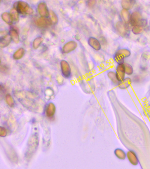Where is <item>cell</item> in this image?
<instances>
[{"label":"cell","instance_id":"6da1fadb","mask_svg":"<svg viewBox=\"0 0 150 169\" xmlns=\"http://www.w3.org/2000/svg\"><path fill=\"white\" fill-rule=\"evenodd\" d=\"M16 5L14 6L15 8L18 11L19 13L22 15H32L34 13V10L29 6L27 3L25 1H17L15 3Z\"/></svg>","mask_w":150,"mask_h":169},{"label":"cell","instance_id":"7a4b0ae2","mask_svg":"<svg viewBox=\"0 0 150 169\" xmlns=\"http://www.w3.org/2000/svg\"><path fill=\"white\" fill-rule=\"evenodd\" d=\"M60 67L63 76L65 78H69L71 74V70L69 63L65 60H61Z\"/></svg>","mask_w":150,"mask_h":169},{"label":"cell","instance_id":"3957f363","mask_svg":"<svg viewBox=\"0 0 150 169\" xmlns=\"http://www.w3.org/2000/svg\"><path fill=\"white\" fill-rule=\"evenodd\" d=\"M38 10L41 17L48 18L49 16V11L47 6L45 2H40L38 6Z\"/></svg>","mask_w":150,"mask_h":169},{"label":"cell","instance_id":"277c9868","mask_svg":"<svg viewBox=\"0 0 150 169\" xmlns=\"http://www.w3.org/2000/svg\"><path fill=\"white\" fill-rule=\"evenodd\" d=\"M142 19H143L141 14L138 11H135L131 15L130 23L132 27H133L139 25Z\"/></svg>","mask_w":150,"mask_h":169},{"label":"cell","instance_id":"5b68a950","mask_svg":"<svg viewBox=\"0 0 150 169\" xmlns=\"http://www.w3.org/2000/svg\"><path fill=\"white\" fill-rule=\"evenodd\" d=\"M78 46V44L74 41H71L66 43L62 48L64 53L67 54L74 51Z\"/></svg>","mask_w":150,"mask_h":169},{"label":"cell","instance_id":"8992f818","mask_svg":"<svg viewBox=\"0 0 150 169\" xmlns=\"http://www.w3.org/2000/svg\"><path fill=\"white\" fill-rule=\"evenodd\" d=\"M52 22L48 18L40 17L35 20V24L40 28H46L52 25Z\"/></svg>","mask_w":150,"mask_h":169},{"label":"cell","instance_id":"52a82bcc","mask_svg":"<svg viewBox=\"0 0 150 169\" xmlns=\"http://www.w3.org/2000/svg\"><path fill=\"white\" fill-rule=\"evenodd\" d=\"M117 31L121 36L126 37L128 35L130 30H128L126 25L124 24L122 22H118L116 24Z\"/></svg>","mask_w":150,"mask_h":169},{"label":"cell","instance_id":"ba28073f","mask_svg":"<svg viewBox=\"0 0 150 169\" xmlns=\"http://www.w3.org/2000/svg\"><path fill=\"white\" fill-rule=\"evenodd\" d=\"M116 75L119 82L122 81L125 77V70L124 65H118L116 67Z\"/></svg>","mask_w":150,"mask_h":169},{"label":"cell","instance_id":"9c48e42d","mask_svg":"<svg viewBox=\"0 0 150 169\" xmlns=\"http://www.w3.org/2000/svg\"><path fill=\"white\" fill-rule=\"evenodd\" d=\"M126 157L131 164L133 165H137L138 164L139 159L137 154L133 151H129L126 154Z\"/></svg>","mask_w":150,"mask_h":169},{"label":"cell","instance_id":"30bf717a","mask_svg":"<svg viewBox=\"0 0 150 169\" xmlns=\"http://www.w3.org/2000/svg\"><path fill=\"white\" fill-rule=\"evenodd\" d=\"M88 45L93 49L99 51L101 48V44L99 41L94 37H90L88 40Z\"/></svg>","mask_w":150,"mask_h":169},{"label":"cell","instance_id":"8fae6325","mask_svg":"<svg viewBox=\"0 0 150 169\" xmlns=\"http://www.w3.org/2000/svg\"><path fill=\"white\" fill-rule=\"evenodd\" d=\"M136 1L132 0H123L121 2V5L123 9L129 10L133 8Z\"/></svg>","mask_w":150,"mask_h":169},{"label":"cell","instance_id":"7c38bea8","mask_svg":"<svg viewBox=\"0 0 150 169\" xmlns=\"http://www.w3.org/2000/svg\"><path fill=\"white\" fill-rule=\"evenodd\" d=\"M12 40V38L10 35H6L1 39L0 41V46L4 48L6 47L10 44Z\"/></svg>","mask_w":150,"mask_h":169},{"label":"cell","instance_id":"4fadbf2b","mask_svg":"<svg viewBox=\"0 0 150 169\" xmlns=\"http://www.w3.org/2000/svg\"><path fill=\"white\" fill-rule=\"evenodd\" d=\"M132 80L130 78H127L125 79L122 81L119 82L118 84V86L120 89H127L131 84Z\"/></svg>","mask_w":150,"mask_h":169},{"label":"cell","instance_id":"5bb4252c","mask_svg":"<svg viewBox=\"0 0 150 169\" xmlns=\"http://www.w3.org/2000/svg\"><path fill=\"white\" fill-rule=\"evenodd\" d=\"M25 53V49L23 48H20L15 52L13 55V58L15 60H19L23 58Z\"/></svg>","mask_w":150,"mask_h":169},{"label":"cell","instance_id":"9a60e30c","mask_svg":"<svg viewBox=\"0 0 150 169\" xmlns=\"http://www.w3.org/2000/svg\"><path fill=\"white\" fill-rule=\"evenodd\" d=\"M55 111V107L53 103H50L48 104L46 110V115L48 117L53 116Z\"/></svg>","mask_w":150,"mask_h":169},{"label":"cell","instance_id":"2e32d148","mask_svg":"<svg viewBox=\"0 0 150 169\" xmlns=\"http://www.w3.org/2000/svg\"><path fill=\"white\" fill-rule=\"evenodd\" d=\"M114 58L116 63L118 65H123L124 64V57L118 51L116 52L114 54Z\"/></svg>","mask_w":150,"mask_h":169},{"label":"cell","instance_id":"e0dca14e","mask_svg":"<svg viewBox=\"0 0 150 169\" xmlns=\"http://www.w3.org/2000/svg\"><path fill=\"white\" fill-rule=\"evenodd\" d=\"M115 156L118 159L121 160H124L126 157V154L125 152L122 149H115L114 152Z\"/></svg>","mask_w":150,"mask_h":169},{"label":"cell","instance_id":"ac0fdd59","mask_svg":"<svg viewBox=\"0 0 150 169\" xmlns=\"http://www.w3.org/2000/svg\"><path fill=\"white\" fill-rule=\"evenodd\" d=\"M9 34L12 38V39L15 43H19L20 40V36H19V34L16 30L15 29H11L9 31Z\"/></svg>","mask_w":150,"mask_h":169},{"label":"cell","instance_id":"d6986e66","mask_svg":"<svg viewBox=\"0 0 150 169\" xmlns=\"http://www.w3.org/2000/svg\"><path fill=\"white\" fill-rule=\"evenodd\" d=\"M1 18L5 22L9 25H11L13 23V20L11 17L10 14L9 13L5 12L1 14Z\"/></svg>","mask_w":150,"mask_h":169},{"label":"cell","instance_id":"ffe728a7","mask_svg":"<svg viewBox=\"0 0 150 169\" xmlns=\"http://www.w3.org/2000/svg\"><path fill=\"white\" fill-rule=\"evenodd\" d=\"M121 16L123 20L126 22V23H129L130 22V13L128 10L123 9L121 12Z\"/></svg>","mask_w":150,"mask_h":169},{"label":"cell","instance_id":"44dd1931","mask_svg":"<svg viewBox=\"0 0 150 169\" xmlns=\"http://www.w3.org/2000/svg\"><path fill=\"white\" fill-rule=\"evenodd\" d=\"M10 15H11L13 21L17 22L19 21V13L15 8H14L11 9V11H10Z\"/></svg>","mask_w":150,"mask_h":169},{"label":"cell","instance_id":"7402d4cb","mask_svg":"<svg viewBox=\"0 0 150 169\" xmlns=\"http://www.w3.org/2000/svg\"><path fill=\"white\" fill-rule=\"evenodd\" d=\"M44 39L41 37H38L36 38L33 42V46L34 49H37L39 47L43 42Z\"/></svg>","mask_w":150,"mask_h":169},{"label":"cell","instance_id":"603a6c76","mask_svg":"<svg viewBox=\"0 0 150 169\" xmlns=\"http://www.w3.org/2000/svg\"><path fill=\"white\" fill-rule=\"evenodd\" d=\"M144 27L141 26V25H137L132 27V31L134 34L138 35V34L142 33V32H143V30H144Z\"/></svg>","mask_w":150,"mask_h":169},{"label":"cell","instance_id":"cb8c5ba5","mask_svg":"<svg viewBox=\"0 0 150 169\" xmlns=\"http://www.w3.org/2000/svg\"><path fill=\"white\" fill-rule=\"evenodd\" d=\"M107 75H108V77H109V79L114 84L118 85L119 81L117 79L116 73H114L113 72H109L107 73Z\"/></svg>","mask_w":150,"mask_h":169},{"label":"cell","instance_id":"d4e9b609","mask_svg":"<svg viewBox=\"0 0 150 169\" xmlns=\"http://www.w3.org/2000/svg\"><path fill=\"white\" fill-rule=\"evenodd\" d=\"M123 65L124 66L125 74L127 75H132L133 73V69L132 67L128 63H125Z\"/></svg>","mask_w":150,"mask_h":169},{"label":"cell","instance_id":"484cf974","mask_svg":"<svg viewBox=\"0 0 150 169\" xmlns=\"http://www.w3.org/2000/svg\"><path fill=\"white\" fill-rule=\"evenodd\" d=\"M49 16H50V20L52 21V23L55 24L58 22V17L54 12L52 10H50L49 11Z\"/></svg>","mask_w":150,"mask_h":169},{"label":"cell","instance_id":"4316f807","mask_svg":"<svg viewBox=\"0 0 150 169\" xmlns=\"http://www.w3.org/2000/svg\"><path fill=\"white\" fill-rule=\"evenodd\" d=\"M118 52L121 53L125 58H128L130 55L131 52L130 50L125 48H123L118 50Z\"/></svg>","mask_w":150,"mask_h":169},{"label":"cell","instance_id":"83f0119b","mask_svg":"<svg viewBox=\"0 0 150 169\" xmlns=\"http://www.w3.org/2000/svg\"><path fill=\"white\" fill-rule=\"evenodd\" d=\"M6 100L7 103L10 106H13L14 104V101L13 98L10 94H7L6 97Z\"/></svg>","mask_w":150,"mask_h":169},{"label":"cell","instance_id":"f1b7e54d","mask_svg":"<svg viewBox=\"0 0 150 169\" xmlns=\"http://www.w3.org/2000/svg\"><path fill=\"white\" fill-rule=\"evenodd\" d=\"M7 131L5 128L0 127V136L1 137H5L6 135Z\"/></svg>","mask_w":150,"mask_h":169},{"label":"cell","instance_id":"f546056e","mask_svg":"<svg viewBox=\"0 0 150 169\" xmlns=\"http://www.w3.org/2000/svg\"><path fill=\"white\" fill-rule=\"evenodd\" d=\"M96 1L94 0H91V1H88L87 2V5L89 7L92 8L96 4Z\"/></svg>","mask_w":150,"mask_h":169},{"label":"cell","instance_id":"4dcf8cb0","mask_svg":"<svg viewBox=\"0 0 150 169\" xmlns=\"http://www.w3.org/2000/svg\"><path fill=\"white\" fill-rule=\"evenodd\" d=\"M140 79H139V77L138 76H135V77L133 78V80L135 82H137V81H139Z\"/></svg>","mask_w":150,"mask_h":169}]
</instances>
